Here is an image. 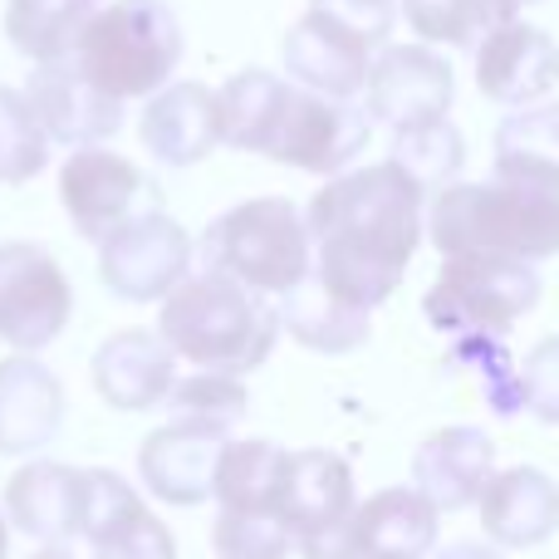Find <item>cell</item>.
Listing matches in <instances>:
<instances>
[{
  "instance_id": "cell-1",
  "label": "cell",
  "mask_w": 559,
  "mask_h": 559,
  "mask_svg": "<svg viewBox=\"0 0 559 559\" xmlns=\"http://www.w3.org/2000/svg\"><path fill=\"white\" fill-rule=\"evenodd\" d=\"M427 192L393 163L329 177L305 206L314 236V280L334 299L373 314L427 236Z\"/></svg>"
},
{
  "instance_id": "cell-2",
  "label": "cell",
  "mask_w": 559,
  "mask_h": 559,
  "mask_svg": "<svg viewBox=\"0 0 559 559\" xmlns=\"http://www.w3.org/2000/svg\"><path fill=\"white\" fill-rule=\"evenodd\" d=\"M280 329L275 299L222 271H192L157 309L163 344L202 373H255L271 358Z\"/></svg>"
},
{
  "instance_id": "cell-3",
  "label": "cell",
  "mask_w": 559,
  "mask_h": 559,
  "mask_svg": "<svg viewBox=\"0 0 559 559\" xmlns=\"http://www.w3.org/2000/svg\"><path fill=\"white\" fill-rule=\"evenodd\" d=\"M427 241L452 255H511L550 261L559 255V192L531 182H452L427 206Z\"/></svg>"
},
{
  "instance_id": "cell-4",
  "label": "cell",
  "mask_w": 559,
  "mask_h": 559,
  "mask_svg": "<svg viewBox=\"0 0 559 559\" xmlns=\"http://www.w3.org/2000/svg\"><path fill=\"white\" fill-rule=\"evenodd\" d=\"M79 74L108 98H153L182 64V20L167 0H108L74 39Z\"/></svg>"
},
{
  "instance_id": "cell-5",
  "label": "cell",
  "mask_w": 559,
  "mask_h": 559,
  "mask_svg": "<svg viewBox=\"0 0 559 559\" xmlns=\"http://www.w3.org/2000/svg\"><path fill=\"white\" fill-rule=\"evenodd\" d=\"M202 271H222L255 295L285 299L314 275V236L289 197H251L202 236Z\"/></svg>"
},
{
  "instance_id": "cell-6",
  "label": "cell",
  "mask_w": 559,
  "mask_h": 559,
  "mask_svg": "<svg viewBox=\"0 0 559 559\" xmlns=\"http://www.w3.org/2000/svg\"><path fill=\"white\" fill-rule=\"evenodd\" d=\"M540 295L545 285L531 261L452 255V261H442V275L423 295V309H427V324L452 338H466V334L506 338V329L531 314L540 305Z\"/></svg>"
},
{
  "instance_id": "cell-7",
  "label": "cell",
  "mask_w": 559,
  "mask_h": 559,
  "mask_svg": "<svg viewBox=\"0 0 559 559\" xmlns=\"http://www.w3.org/2000/svg\"><path fill=\"white\" fill-rule=\"evenodd\" d=\"M354 466L338 452L305 447L285 456L280 476V521L305 559H354Z\"/></svg>"
},
{
  "instance_id": "cell-8",
  "label": "cell",
  "mask_w": 559,
  "mask_h": 559,
  "mask_svg": "<svg viewBox=\"0 0 559 559\" xmlns=\"http://www.w3.org/2000/svg\"><path fill=\"white\" fill-rule=\"evenodd\" d=\"M368 138H373V118L354 98H324L299 84H285L261 157L314 177H338L368 147Z\"/></svg>"
},
{
  "instance_id": "cell-9",
  "label": "cell",
  "mask_w": 559,
  "mask_h": 559,
  "mask_svg": "<svg viewBox=\"0 0 559 559\" xmlns=\"http://www.w3.org/2000/svg\"><path fill=\"white\" fill-rule=\"evenodd\" d=\"M192 255L197 251L187 226L177 216L147 206L133 222L118 226L108 241H98V280L128 305H153L192 275Z\"/></svg>"
},
{
  "instance_id": "cell-10",
  "label": "cell",
  "mask_w": 559,
  "mask_h": 559,
  "mask_svg": "<svg viewBox=\"0 0 559 559\" xmlns=\"http://www.w3.org/2000/svg\"><path fill=\"white\" fill-rule=\"evenodd\" d=\"M74 285L35 241L0 246V338L15 354H39L69 329Z\"/></svg>"
},
{
  "instance_id": "cell-11",
  "label": "cell",
  "mask_w": 559,
  "mask_h": 559,
  "mask_svg": "<svg viewBox=\"0 0 559 559\" xmlns=\"http://www.w3.org/2000/svg\"><path fill=\"white\" fill-rule=\"evenodd\" d=\"M157 192L138 163L123 153L98 147H74L69 163L59 167V202H64L69 222L84 241H108L123 222H133L143 197Z\"/></svg>"
},
{
  "instance_id": "cell-12",
  "label": "cell",
  "mask_w": 559,
  "mask_h": 559,
  "mask_svg": "<svg viewBox=\"0 0 559 559\" xmlns=\"http://www.w3.org/2000/svg\"><path fill=\"white\" fill-rule=\"evenodd\" d=\"M364 94H368V118L397 133V128L432 123V118L452 114L456 79L452 64L432 45H383L373 55Z\"/></svg>"
},
{
  "instance_id": "cell-13",
  "label": "cell",
  "mask_w": 559,
  "mask_h": 559,
  "mask_svg": "<svg viewBox=\"0 0 559 559\" xmlns=\"http://www.w3.org/2000/svg\"><path fill=\"white\" fill-rule=\"evenodd\" d=\"M88 506H84V540L94 559H177V540L153 506L138 496L108 466H84Z\"/></svg>"
},
{
  "instance_id": "cell-14",
  "label": "cell",
  "mask_w": 559,
  "mask_h": 559,
  "mask_svg": "<svg viewBox=\"0 0 559 559\" xmlns=\"http://www.w3.org/2000/svg\"><path fill=\"white\" fill-rule=\"evenodd\" d=\"M20 94L29 98V108H35L39 128L49 133V143L98 147V143H108V138H118V128H123V104L88 84L74 59L35 64Z\"/></svg>"
},
{
  "instance_id": "cell-15",
  "label": "cell",
  "mask_w": 559,
  "mask_h": 559,
  "mask_svg": "<svg viewBox=\"0 0 559 559\" xmlns=\"http://www.w3.org/2000/svg\"><path fill=\"white\" fill-rule=\"evenodd\" d=\"M226 432H212V427L197 423H167L157 432L143 437L138 447V476L143 486L157 496L163 506H177V511H192V506L212 501L216 486V462H222Z\"/></svg>"
},
{
  "instance_id": "cell-16",
  "label": "cell",
  "mask_w": 559,
  "mask_h": 559,
  "mask_svg": "<svg viewBox=\"0 0 559 559\" xmlns=\"http://www.w3.org/2000/svg\"><path fill=\"white\" fill-rule=\"evenodd\" d=\"M94 388L118 413L163 407L177 388V354L163 344L157 329H118L94 348Z\"/></svg>"
},
{
  "instance_id": "cell-17",
  "label": "cell",
  "mask_w": 559,
  "mask_h": 559,
  "mask_svg": "<svg viewBox=\"0 0 559 559\" xmlns=\"http://www.w3.org/2000/svg\"><path fill=\"white\" fill-rule=\"evenodd\" d=\"M559 84V45L540 25L511 20L476 45V88L491 104L531 108Z\"/></svg>"
},
{
  "instance_id": "cell-18",
  "label": "cell",
  "mask_w": 559,
  "mask_h": 559,
  "mask_svg": "<svg viewBox=\"0 0 559 559\" xmlns=\"http://www.w3.org/2000/svg\"><path fill=\"white\" fill-rule=\"evenodd\" d=\"M138 138L163 167H192L222 147V114H216V88L202 79H177L157 88L143 104Z\"/></svg>"
},
{
  "instance_id": "cell-19",
  "label": "cell",
  "mask_w": 559,
  "mask_h": 559,
  "mask_svg": "<svg viewBox=\"0 0 559 559\" xmlns=\"http://www.w3.org/2000/svg\"><path fill=\"white\" fill-rule=\"evenodd\" d=\"M84 506H88V481L84 472L64 462H25L5 481V521L10 531H25L39 545H64L84 535Z\"/></svg>"
},
{
  "instance_id": "cell-20",
  "label": "cell",
  "mask_w": 559,
  "mask_h": 559,
  "mask_svg": "<svg viewBox=\"0 0 559 559\" xmlns=\"http://www.w3.org/2000/svg\"><path fill=\"white\" fill-rule=\"evenodd\" d=\"M496 476V442L481 427H442L413 452V486L442 515L481 506Z\"/></svg>"
},
{
  "instance_id": "cell-21",
  "label": "cell",
  "mask_w": 559,
  "mask_h": 559,
  "mask_svg": "<svg viewBox=\"0 0 559 559\" xmlns=\"http://www.w3.org/2000/svg\"><path fill=\"white\" fill-rule=\"evenodd\" d=\"M64 427V383L35 354L0 358V456H35Z\"/></svg>"
},
{
  "instance_id": "cell-22",
  "label": "cell",
  "mask_w": 559,
  "mask_h": 559,
  "mask_svg": "<svg viewBox=\"0 0 559 559\" xmlns=\"http://www.w3.org/2000/svg\"><path fill=\"white\" fill-rule=\"evenodd\" d=\"M285 74L289 84L309 88L324 98H354L368 88V69H373V49L364 39L344 35L338 25H329L324 15L305 10L285 35Z\"/></svg>"
},
{
  "instance_id": "cell-23",
  "label": "cell",
  "mask_w": 559,
  "mask_h": 559,
  "mask_svg": "<svg viewBox=\"0 0 559 559\" xmlns=\"http://www.w3.org/2000/svg\"><path fill=\"white\" fill-rule=\"evenodd\" d=\"M476 511L496 550H535L559 531V486L540 466H506L491 476Z\"/></svg>"
},
{
  "instance_id": "cell-24",
  "label": "cell",
  "mask_w": 559,
  "mask_h": 559,
  "mask_svg": "<svg viewBox=\"0 0 559 559\" xmlns=\"http://www.w3.org/2000/svg\"><path fill=\"white\" fill-rule=\"evenodd\" d=\"M437 521L442 511L417 486H388L358 501L354 559H427L437 550Z\"/></svg>"
},
{
  "instance_id": "cell-25",
  "label": "cell",
  "mask_w": 559,
  "mask_h": 559,
  "mask_svg": "<svg viewBox=\"0 0 559 559\" xmlns=\"http://www.w3.org/2000/svg\"><path fill=\"white\" fill-rule=\"evenodd\" d=\"M280 324L295 344L314 348V354H354L373 334V314L334 299L314 275L280 299Z\"/></svg>"
},
{
  "instance_id": "cell-26",
  "label": "cell",
  "mask_w": 559,
  "mask_h": 559,
  "mask_svg": "<svg viewBox=\"0 0 559 559\" xmlns=\"http://www.w3.org/2000/svg\"><path fill=\"white\" fill-rule=\"evenodd\" d=\"M289 447L265 442V437H241L226 442L216 462L212 501L236 515H280V476H285Z\"/></svg>"
},
{
  "instance_id": "cell-27",
  "label": "cell",
  "mask_w": 559,
  "mask_h": 559,
  "mask_svg": "<svg viewBox=\"0 0 559 559\" xmlns=\"http://www.w3.org/2000/svg\"><path fill=\"white\" fill-rule=\"evenodd\" d=\"M496 177L559 192V104L515 108L496 128Z\"/></svg>"
},
{
  "instance_id": "cell-28",
  "label": "cell",
  "mask_w": 559,
  "mask_h": 559,
  "mask_svg": "<svg viewBox=\"0 0 559 559\" xmlns=\"http://www.w3.org/2000/svg\"><path fill=\"white\" fill-rule=\"evenodd\" d=\"M94 10L98 0H5V35L29 64H55L74 55Z\"/></svg>"
},
{
  "instance_id": "cell-29",
  "label": "cell",
  "mask_w": 559,
  "mask_h": 559,
  "mask_svg": "<svg viewBox=\"0 0 559 559\" xmlns=\"http://www.w3.org/2000/svg\"><path fill=\"white\" fill-rule=\"evenodd\" d=\"M403 15L423 45L472 49L501 25L521 20V0H403Z\"/></svg>"
},
{
  "instance_id": "cell-30",
  "label": "cell",
  "mask_w": 559,
  "mask_h": 559,
  "mask_svg": "<svg viewBox=\"0 0 559 559\" xmlns=\"http://www.w3.org/2000/svg\"><path fill=\"white\" fill-rule=\"evenodd\" d=\"M289 79L271 74V69H241L216 88V114H222V143H231L236 153H255L261 157L271 123L280 114Z\"/></svg>"
},
{
  "instance_id": "cell-31",
  "label": "cell",
  "mask_w": 559,
  "mask_h": 559,
  "mask_svg": "<svg viewBox=\"0 0 559 559\" xmlns=\"http://www.w3.org/2000/svg\"><path fill=\"white\" fill-rule=\"evenodd\" d=\"M388 163L403 167L423 192H447L452 182H462L466 167V138L452 118H432V123H413L393 133V153Z\"/></svg>"
},
{
  "instance_id": "cell-32",
  "label": "cell",
  "mask_w": 559,
  "mask_h": 559,
  "mask_svg": "<svg viewBox=\"0 0 559 559\" xmlns=\"http://www.w3.org/2000/svg\"><path fill=\"white\" fill-rule=\"evenodd\" d=\"M163 407L177 417V423H197V427H212V432L231 437V427L246 417L251 397H246L241 378H231V373H202V368H197L192 378H177L173 397H167Z\"/></svg>"
},
{
  "instance_id": "cell-33",
  "label": "cell",
  "mask_w": 559,
  "mask_h": 559,
  "mask_svg": "<svg viewBox=\"0 0 559 559\" xmlns=\"http://www.w3.org/2000/svg\"><path fill=\"white\" fill-rule=\"evenodd\" d=\"M49 163V133L20 88L0 84V182L20 187Z\"/></svg>"
},
{
  "instance_id": "cell-34",
  "label": "cell",
  "mask_w": 559,
  "mask_h": 559,
  "mask_svg": "<svg viewBox=\"0 0 559 559\" xmlns=\"http://www.w3.org/2000/svg\"><path fill=\"white\" fill-rule=\"evenodd\" d=\"M452 364L456 368H476L481 393H486V407H491L496 417H515L525 407V383H521V368H515L506 338H491V334L452 338Z\"/></svg>"
},
{
  "instance_id": "cell-35",
  "label": "cell",
  "mask_w": 559,
  "mask_h": 559,
  "mask_svg": "<svg viewBox=\"0 0 559 559\" xmlns=\"http://www.w3.org/2000/svg\"><path fill=\"white\" fill-rule=\"evenodd\" d=\"M212 550L216 559H289L295 555V535L280 515H236L222 511L212 525Z\"/></svg>"
},
{
  "instance_id": "cell-36",
  "label": "cell",
  "mask_w": 559,
  "mask_h": 559,
  "mask_svg": "<svg viewBox=\"0 0 559 559\" xmlns=\"http://www.w3.org/2000/svg\"><path fill=\"white\" fill-rule=\"evenodd\" d=\"M314 15H324L329 25H338L344 35L364 39L368 49H383L388 35H393L397 5L393 0H309Z\"/></svg>"
},
{
  "instance_id": "cell-37",
  "label": "cell",
  "mask_w": 559,
  "mask_h": 559,
  "mask_svg": "<svg viewBox=\"0 0 559 559\" xmlns=\"http://www.w3.org/2000/svg\"><path fill=\"white\" fill-rule=\"evenodd\" d=\"M525 383V413L540 417L545 427H559V334L540 338L521 364Z\"/></svg>"
},
{
  "instance_id": "cell-38",
  "label": "cell",
  "mask_w": 559,
  "mask_h": 559,
  "mask_svg": "<svg viewBox=\"0 0 559 559\" xmlns=\"http://www.w3.org/2000/svg\"><path fill=\"white\" fill-rule=\"evenodd\" d=\"M437 559H506L491 540H452L437 550Z\"/></svg>"
},
{
  "instance_id": "cell-39",
  "label": "cell",
  "mask_w": 559,
  "mask_h": 559,
  "mask_svg": "<svg viewBox=\"0 0 559 559\" xmlns=\"http://www.w3.org/2000/svg\"><path fill=\"white\" fill-rule=\"evenodd\" d=\"M29 559H74V555H69V550H64V545H45V550H35V555H29Z\"/></svg>"
},
{
  "instance_id": "cell-40",
  "label": "cell",
  "mask_w": 559,
  "mask_h": 559,
  "mask_svg": "<svg viewBox=\"0 0 559 559\" xmlns=\"http://www.w3.org/2000/svg\"><path fill=\"white\" fill-rule=\"evenodd\" d=\"M5 555H10V521L0 515V559H5Z\"/></svg>"
},
{
  "instance_id": "cell-41",
  "label": "cell",
  "mask_w": 559,
  "mask_h": 559,
  "mask_svg": "<svg viewBox=\"0 0 559 559\" xmlns=\"http://www.w3.org/2000/svg\"><path fill=\"white\" fill-rule=\"evenodd\" d=\"M521 5H540V0H521Z\"/></svg>"
}]
</instances>
